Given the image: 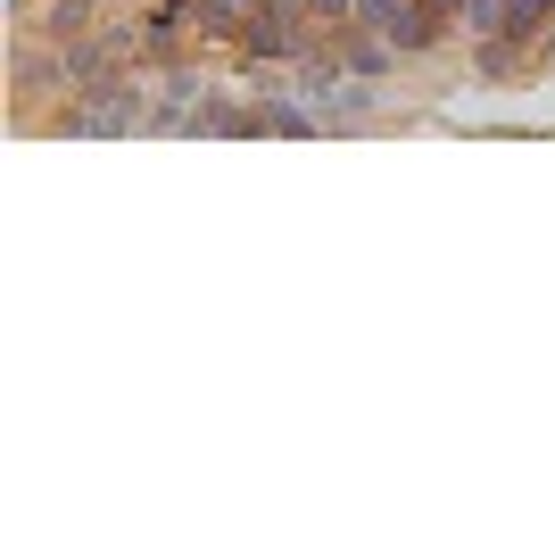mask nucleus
<instances>
[{
    "label": "nucleus",
    "mask_w": 555,
    "mask_h": 555,
    "mask_svg": "<svg viewBox=\"0 0 555 555\" xmlns=\"http://www.w3.org/2000/svg\"><path fill=\"white\" fill-rule=\"evenodd\" d=\"M547 34H555V0H514L506 9V42H522L539 67H547ZM489 42H498V34H489Z\"/></svg>",
    "instance_id": "obj_6"
},
{
    "label": "nucleus",
    "mask_w": 555,
    "mask_h": 555,
    "mask_svg": "<svg viewBox=\"0 0 555 555\" xmlns=\"http://www.w3.org/2000/svg\"><path fill=\"white\" fill-rule=\"evenodd\" d=\"M307 17L315 25H332V34H348V25H357V0H299Z\"/></svg>",
    "instance_id": "obj_8"
},
{
    "label": "nucleus",
    "mask_w": 555,
    "mask_h": 555,
    "mask_svg": "<svg viewBox=\"0 0 555 555\" xmlns=\"http://www.w3.org/2000/svg\"><path fill=\"white\" fill-rule=\"evenodd\" d=\"M547 67H555V34H547Z\"/></svg>",
    "instance_id": "obj_9"
},
{
    "label": "nucleus",
    "mask_w": 555,
    "mask_h": 555,
    "mask_svg": "<svg viewBox=\"0 0 555 555\" xmlns=\"http://www.w3.org/2000/svg\"><path fill=\"white\" fill-rule=\"evenodd\" d=\"M34 133H59V141H133V133H150V67H141V59L108 67L100 83L59 100Z\"/></svg>",
    "instance_id": "obj_1"
},
{
    "label": "nucleus",
    "mask_w": 555,
    "mask_h": 555,
    "mask_svg": "<svg viewBox=\"0 0 555 555\" xmlns=\"http://www.w3.org/2000/svg\"><path fill=\"white\" fill-rule=\"evenodd\" d=\"M440 9H464V0H440Z\"/></svg>",
    "instance_id": "obj_10"
},
{
    "label": "nucleus",
    "mask_w": 555,
    "mask_h": 555,
    "mask_svg": "<svg viewBox=\"0 0 555 555\" xmlns=\"http://www.w3.org/2000/svg\"><path fill=\"white\" fill-rule=\"evenodd\" d=\"M216 92L208 59H175V67H150V133H191V108Z\"/></svg>",
    "instance_id": "obj_2"
},
{
    "label": "nucleus",
    "mask_w": 555,
    "mask_h": 555,
    "mask_svg": "<svg viewBox=\"0 0 555 555\" xmlns=\"http://www.w3.org/2000/svg\"><path fill=\"white\" fill-rule=\"evenodd\" d=\"M473 75H481V83H531L539 59H531L522 42H506V34H498V42H473Z\"/></svg>",
    "instance_id": "obj_4"
},
{
    "label": "nucleus",
    "mask_w": 555,
    "mask_h": 555,
    "mask_svg": "<svg viewBox=\"0 0 555 555\" xmlns=\"http://www.w3.org/2000/svg\"><path fill=\"white\" fill-rule=\"evenodd\" d=\"M191 17H199V42H208V50H232V42H241V25L257 17V0H191Z\"/></svg>",
    "instance_id": "obj_5"
},
{
    "label": "nucleus",
    "mask_w": 555,
    "mask_h": 555,
    "mask_svg": "<svg viewBox=\"0 0 555 555\" xmlns=\"http://www.w3.org/2000/svg\"><path fill=\"white\" fill-rule=\"evenodd\" d=\"M340 59H348V75H365V83H382V92H390L398 67H406L398 42H382V34H365V25H348V34H340Z\"/></svg>",
    "instance_id": "obj_3"
},
{
    "label": "nucleus",
    "mask_w": 555,
    "mask_h": 555,
    "mask_svg": "<svg viewBox=\"0 0 555 555\" xmlns=\"http://www.w3.org/2000/svg\"><path fill=\"white\" fill-rule=\"evenodd\" d=\"M506 9H514V0H464V9H456L464 42H489V34H506Z\"/></svg>",
    "instance_id": "obj_7"
}]
</instances>
